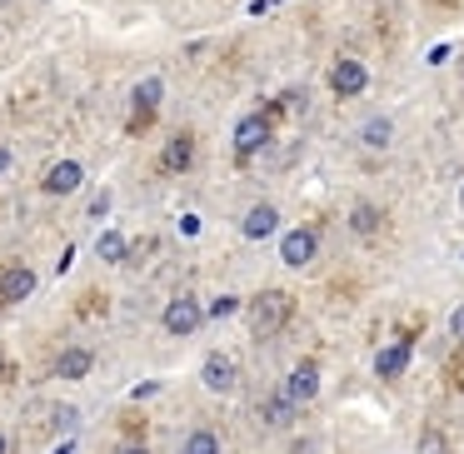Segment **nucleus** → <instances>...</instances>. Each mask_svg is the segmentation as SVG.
Returning a JSON list of instances; mask_svg holds the SVG:
<instances>
[{
    "label": "nucleus",
    "mask_w": 464,
    "mask_h": 454,
    "mask_svg": "<svg viewBox=\"0 0 464 454\" xmlns=\"http://www.w3.org/2000/svg\"><path fill=\"white\" fill-rule=\"evenodd\" d=\"M11 165H15V155L5 150V145H0V175H11Z\"/></svg>",
    "instance_id": "25"
},
{
    "label": "nucleus",
    "mask_w": 464,
    "mask_h": 454,
    "mask_svg": "<svg viewBox=\"0 0 464 454\" xmlns=\"http://www.w3.org/2000/svg\"><path fill=\"white\" fill-rule=\"evenodd\" d=\"M350 230H354V235L384 230V210H380V205H354V210H350Z\"/></svg>",
    "instance_id": "17"
},
{
    "label": "nucleus",
    "mask_w": 464,
    "mask_h": 454,
    "mask_svg": "<svg viewBox=\"0 0 464 454\" xmlns=\"http://www.w3.org/2000/svg\"><path fill=\"white\" fill-rule=\"evenodd\" d=\"M160 324H165V334H175V340H185V334H195V330L205 324V304L195 300V295H175V300L165 304Z\"/></svg>",
    "instance_id": "2"
},
{
    "label": "nucleus",
    "mask_w": 464,
    "mask_h": 454,
    "mask_svg": "<svg viewBox=\"0 0 464 454\" xmlns=\"http://www.w3.org/2000/svg\"><path fill=\"white\" fill-rule=\"evenodd\" d=\"M410 344H414V334H400L394 344H384V350L374 354V374H380V380H400V374L410 370Z\"/></svg>",
    "instance_id": "11"
},
{
    "label": "nucleus",
    "mask_w": 464,
    "mask_h": 454,
    "mask_svg": "<svg viewBox=\"0 0 464 454\" xmlns=\"http://www.w3.org/2000/svg\"><path fill=\"white\" fill-rule=\"evenodd\" d=\"M290 454H314V444H295V449Z\"/></svg>",
    "instance_id": "29"
},
{
    "label": "nucleus",
    "mask_w": 464,
    "mask_h": 454,
    "mask_svg": "<svg viewBox=\"0 0 464 454\" xmlns=\"http://www.w3.org/2000/svg\"><path fill=\"white\" fill-rule=\"evenodd\" d=\"M320 255V240H314V230H290L280 240V260L290 265V270H304V265Z\"/></svg>",
    "instance_id": "10"
},
{
    "label": "nucleus",
    "mask_w": 464,
    "mask_h": 454,
    "mask_svg": "<svg viewBox=\"0 0 464 454\" xmlns=\"http://www.w3.org/2000/svg\"><path fill=\"white\" fill-rule=\"evenodd\" d=\"M364 85H370V75H364V65L354 61V55H340V61L330 65V91L334 95H360Z\"/></svg>",
    "instance_id": "9"
},
{
    "label": "nucleus",
    "mask_w": 464,
    "mask_h": 454,
    "mask_svg": "<svg viewBox=\"0 0 464 454\" xmlns=\"http://www.w3.org/2000/svg\"><path fill=\"white\" fill-rule=\"evenodd\" d=\"M81 185H85V165L81 160H55L51 170L41 175L45 195H71V190H81Z\"/></svg>",
    "instance_id": "7"
},
{
    "label": "nucleus",
    "mask_w": 464,
    "mask_h": 454,
    "mask_svg": "<svg viewBox=\"0 0 464 454\" xmlns=\"http://www.w3.org/2000/svg\"><path fill=\"white\" fill-rule=\"evenodd\" d=\"M200 384H205L210 394H230L235 384H240V370H235L230 354L215 350V354H205V364H200Z\"/></svg>",
    "instance_id": "5"
},
{
    "label": "nucleus",
    "mask_w": 464,
    "mask_h": 454,
    "mask_svg": "<svg viewBox=\"0 0 464 454\" xmlns=\"http://www.w3.org/2000/svg\"><path fill=\"white\" fill-rule=\"evenodd\" d=\"M11 380V364H5V354H0V384Z\"/></svg>",
    "instance_id": "27"
},
{
    "label": "nucleus",
    "mask_w": 464,
    "mask_h": 454,
    "mask_svg": "<svg viewBox=\"0 0 464 454\" xmlns=\"http://www.w3.org/2000/svg\"><path fill=\"white\" fill-rule=\"evenodd\" d=\"M121 454H150V449H145V444H125Z\"/></svg>",
    "instance_id": "28"
},
{
    "label": "nucleus",
    "mask_w": 464,
    "mask_h": 454,
    "mask_svg": "<svg viewBox=\"0 0 464 454\" xmlns=\"http://www.w3.org/2000/svg\"><path fill=\"white\" fill-rule=\"evenodd\" d=\"M95 255H101L105 265H125L130 260V240H125L121 230H105L101 240H95Z\"/></svg>",
    "instance_id": "16"
},
{
    "label": "nucleus",
    "mask_w": 464,
    "mask_h": 454,
    "mask_svg": "<svg viewBox=\"0 0 464 454\" xmlns=\"http://www.w3.org/2000/svg\"><path fill=\"white\" fill-rule=\"evenodd\" d=\"M150 394H160V380H145V384H135V390H130V400H150Z\"/></svg>",
    "instance_id": "23"
},
{
    "label": "nucleus",
    "mask_w": 464,
    "mask_h": 454,
    "mask_svg": "<svg viewBox=\"0 0 464 454\" xmlns=\"http://www.w3.org/2000/svg\"><path fill=\"white\" fill-rule=\"evenodd\" d=\"M290 314H295V295L290 290H260L250 300V330H255V340H275V334L290 324Z\"/></svg>",
    "instance_id": "1"
},
{
    "label": "nucleus",
    "mask_w": 464,
    "mask_h": 454,
    "mask_svg": "<svg viewBox=\"0 0 464 454\" xmlns=\"http://www.w3.org/2000/svg\"><path fill=\"white\" fill-rule=\"evenodd\" d=\"M420 454H450V440L440 430H420Z\"/></svg>",
    "instance_id": "20"
},
{
    "label": "nucleus",
    "mask_w": 464,
    "mask_h": 454,
    "mask_svg": "<svg viewBox=\"0 0 464 454\" xmlns=\"http://www.w3.org/2000/svg\"><path fill=\"white\" fill-rule=\"evenodd\" d=\"M95 370V354L85 350V344H65L61 354H55V380H85V374Z\"/></svg>",
    "instance_id": "13"
},
{
    "label": "nucleus",
    "mask_w": 464,
    "mask_h": 454,
    "mask_svg": "<svg viewBox=\"0 0 464 454\" xmlns=\"http://www.w3.org/2000/svg\"><path fill=\"white\" fill-rule=\"evenodd\" d=\"M105 210H111V190H101L91 200V220H105Z\"/></svg>",
    "instance_id": "22"
},
{
    "label": "nucleus",
    "mask_w": 464,
    "mask_h": 454,
    "mask_svg": "<svg viewBox=\"0 0 464 454\" xmlns=\"http://www.w3.org/2000/svg\"><path fill=\"white\" fill-rule=\"evenodd\" d=\"M0 454H5V434H0Z\"/></svg>",
    "instance_id": "31"
},
{
    "label": "nucleus",
    "mask_w": 464,
    "mask_h": 454,
    "mask_svg": "<svg viewBox=\"0 0 464 454\" xmlns=\"http://www.w3.org/2000/svg\"><path fill=\"white\" fill-rule=\"evenodd\" d=\"M450 334H454V340H464V304L450 314Z\"/></svg>",
    "instance_id": "24"
},
{
    "label": "nucleus",
    "mask_w": 464,
    "mask_h": 454,
    "mask_svg": "<svg viewBox=\"0 0 464 454\" xmlns=\"http://www.w3.org/2000/svg\"><path fill=\"white\" fill-rule=\"evenodd\" d=\"M285 394H290L295 404H310L314 394H320V364L314 360H300L290 370V380H285Z\"/></svg>",
    "instance_id": "12"
},
{
    "label": "nucleus",
    "mask_w": 464,
    "mask_h": 454,
    "mask_svg": "<svg viewBox=\"0 0 464 454\" xmlns=\"http://www.w3.org/2000/svg\"><path fill=\"white\" fill-rule=\"evenodd\" d=\"M51 454H75V440H65V444H55Z\"/></svg>",
    "instance_id": "26"
},
{
    "label": "nucleus",
    "mask_w": 464,
    "mask_h": 454,
    "mask_svg": "<svg viewBox=\"0 0 464 454\" xmlns=\"http://www.w3.org/2000/svg\"><path fill=\"white\" fill-rule=\"evenodd\" d=\"M275 225H280V210L275 205H250L240 220V235L245 240H265V235H275Z\"/></svg>",
    "instance_id": "15"
},
{
    "label": "nucleus",
    "mask_w": 464,
    "mask_h": 454,
    "mask_svg": "<svg viewBox=\"0 0 464 454\" xmlns=\"http://www.w3.org/2000/svg\"><path fill=\"white\" fill-rule=\"evenodd\" d=\"M35 295V270L31 265H5L0 270V304H21Z\"/></svg>",
    "instance_id": "6"
},
{
    "label": "nucleus",
    "mask_w": 464,
    "mask_h": 454,
    "mask_svg": "<svg viewBox=\"0 0 464 454\" xmlns=\"http://www.w3.org/2000/svg\"><path fill=\"white\" fill-rule=\"evenodd\" d=\"M195 165V135L190 130H175L170 140H165V150H160V170L165 175H185Z\"/></svg>",
    "instance_id": "8"
},
{
    "label": "nucleus",
    "mask_w": 464,
    "mask_h": 454,
    "mask_svg": "<svg viewBox=\"0 0 464 454\" xmlns=\"http://www.w3.org/2000/svg\"><path fill=\"white\" fill-rule=\"evenodd\" d=\"M459 210H464V185H459Z\"/></svg>",
    "instance_id": "30"
},
{
    "label": "nucleus",
    "mask_w": 464,
    "mask_h": 454,
    "mask_svg": "<svg viewBox=\"0 0 464 454\" xmlns=\"http://www.w3.org/2000/svg\"><path fill=\"white\" fill-rule=\"evenodd\" d=\"M295 414H300V404H295L285 390H275L270 400L260 404V424H265V430H290V424H295Z\"/></svg>",
    "instance_id": "14"
},
{
    "label": "nucleus",
    "mask_w": 464,
    "mask_h": 454,
    "mask_svg": "<svg viewBox=\"0 0 464 454\" xmlns=\"http://www.w3.org/2000/svg\"><path fill=\"white\" fill-rule=\"evenodd\" d=\"M235 310H240V300H235V295H220V300H210V310H205V314H210V320H230Z\"/></svg>",
    "instance_id": "21"
},
{
    "label": "nucleus",
    "mask_w": 464,
    "mask_h": 454,
    "mask_svg": "<svg viewBox=\"0 0 464 454\" xmlns=\"http://www.w3.org/2000/svg\"><path fill=\"white\" fill-rule=\"evenodd\" d=\"M180 454H220V434H215V430H195L190 440H185Z\"/></svg>",
    "instance_id": "19"
},
{
    "label": "nucleus",
    "mask_w": 464,
    "mask_h": 454,
    "mask_svg": "<svg viewBox=\"0 0 464 454\" xmlns=\"http://www.w3.org/2000/svg\"><path fill=\"white\" fill-rule=\"evenodd\" d=\"M160 95H165V85L155 81V75H150V81H140V85L130 91V135H140L145 125L155 121V111H160Z\"/></svg>",
    "instance_id": "4"
},
{
    "label": "nucleus",
    "mask_w": 464,
    "mask_h": 454,
    "mask_svg": "<svg viewBox=\"0 0 464 454\" xmlns=\"http://www.w3.org/2000/svg\"><path fill=\"white\" fill-rule=\"evenodd\" d=\"M360 140L370 145V150H390V140H394V125H390V121H380V115H374V121H364Z\"/></svg>",
    "instance_id": "18"
},
{
    "label": "nucleus",
    "mask_w": 464,
    "mask_h": 454,
    "mask_svg": "<svg viewBox=\"0 0 464 454\" xmlns=\"http://www.w3.org/2000/svg\"><path fill=\"white\" fill-rule=\"evenodd\" d=\"M275 125L270 115H245L240 125H235V160H250V155H260L265 145H270Z\"/></svg>",
    "instance_id": "3"
}]
</instances>
